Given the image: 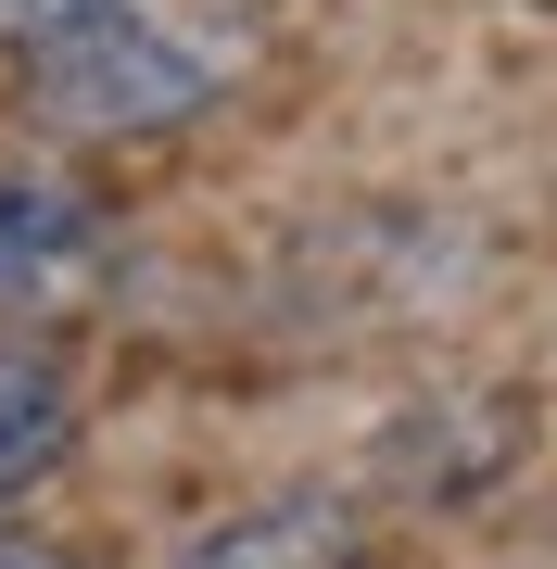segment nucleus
Returning a JSON list of instances; mask_svg holds the SVG:
<instances>
[{
	"label": "nucleus",
	"mask_w": 557,
	"mask_h": 569,
	"mask_svg": "<svg viewBox=\"0 0 557 569\" xmlns=\"http://www.w3.org/2000/svg\"><path fill=\"white\" fill-rule=\"evenodd\" d=\"M216 89H228V39H203V13H178V0H102L26 51V102L63 140H152V127H190Z\"/></svg>",
	"instance_id": "nucleus-1"
},
{
	"label": "nucleus",
	"mask_w": 557,
	"mask_h": 569,
	"mask_svg": "<svg viewBox=\"0 0 557 569\" xmlns=\"http://www.w3.org/2000/svg\"><path fill=\"white\" fill-rule=\"evenodd\" d=\"M89 266H102V203L0 164V317H51Z\"/></svg>",
	"instance_id": "nucleus-2"
},
{
	"label": "nucleus",
	"mask_w": 557,
	"mask_h": 569,
	"mask_svg": "<svg viewBox=\"0 0 557 569\" xmlns=\"http://www.w3.org/2000/svg\"><path fill=\"white\" fill-rule=\"evenodd\" d=\"M178 569H368V531L342 493H267V507L203 519Z\"/></svg>",
	"instance_id": "nucleus-3"
},
{
	"label": "nucleus",
	"mask_w": 557,
	"mask_h": 569,
	"mask_svg": "<svg viewBox=\"0 0 557 569\" xmlns=\"http://www.w3.org/2000/svg\"><path fill=\"white\" fill-rule=\"evenodd\" d=\"M63 456H77V392H63V367L0 342V507H26Z\"/></svg>",
	"instance_id": "nucleus-4"
},
{
	"label": "nucleus",
	"mask_w": 557,
	"mask_h": 569,
	"mask_svg": "<svg viewBox=\"0 0 557 569\" xmlns=\"http://www.w3.org/2000/svg\"><path fill=\"white\" fill-rule=\"evenodd\" d=\"M77 13H102V0H0V39H13V51H39V39H63Z\"/></svg>",
	"instance_id": "nucleus-5"
},
{
	"label": "nucleus",
	"mask_w": 557,
	"mask_h": 569,
	"mask_svg": "<svg viewBox=\"0 0 557 569\" xmlns=\"http://www.w3.org/2000/svg\"><path fill=\"white\" fill-rule=\"evenodd\" d=\"M0 569H77L63 545H0Z\"/></svg>",
	"instance_id": "nucleus-6"
}]
</instances>
